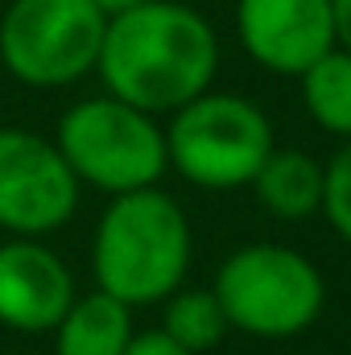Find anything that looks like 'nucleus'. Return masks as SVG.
I'll list each match as a JSON object with an SVG mask.
<instances>
[{"label": "nucleus", "mask_w": 351, "mask_h": 355, "mask_svg": "<svg viewBox=\"0 0 351 355\" xmlns=\"http://www.w3.org/2000/svg\"><path fill=\"white\" fill-rule=\"evenodd\" d=\"M335 12V46L351 54V0H331Z\"/></svg>", "instance_id": "nucleus-16"}, {"label": "nucleus", "mask_w": 351, "mask_h": 355, "mask_svg": "<svg viewBox=\"0 0 351 355\" xmlns=\"http://www.w3.org/2000/svg\"><path fill=\"white\" fill-rule=\"evenodd\" d=\"M124 355H190V352H186V347H178L174 339L157 327V331H137V335L128 339Z\"/></svg>", "instance_id": "nucleus-15"}, {"label": "nucleus", "mask_w": 351, "mask_h": 355, "mask_svg": "<svg viewBox=\"0 0 351 355\" xmlns=\"http://www.w3.org/2000/svg\"><path fill=\"white\" fill-rule=\"evenodd\" d=\"M91 4H95V8H99L108 21H112V17H120V12H132V8L149 4V0H91Z\"/></svg>", "instance_id": "nucleus-17"}, {"label": "nucleus", "mask_w": 351, "mask_h": 355, "mask_svg": "<svg viewBox=\"0 0 351 355\" xmlns=\"http://www.w3.org/2000/svg\"><path fill=\"white\" fill-rule=\"evenodd\" d=\"M99 79L108 95L149 116H174L211 91L219 71V37L211 21L182 0H149L120 12L103 29Z\"/></svg>", "instance_id": "nucleus-1"}, {"label": "nucleus", "mask_w": 351, "mask_h": 355, "mask_svg": "<svg viewBox=\"0 0 351 355\" xmlns=\"http://www.w3.org/2000/svg\"><path fill=\"white\" fill-rule=\"evenodd\" d=\"M71 306H75V277L54 248L21 236L0 244V322L4 327L21 335L54 331Z\"/></svg>", "instance_id": "nucleus-9"}, {"label": "nucleus", "mask_w": 351, "mask_h": 355, "mask_svg": "<svg viewBox=\"0 0 351 355\" xmlns=\"http://www.w3.org/2000/svg\"><path fill=\"white\" fill-rule=\"evenodd\" d=\"M302 103L310 112V120L339 137L351 141V54L348 50H327L306 75H302Z\"/></svg>", "instance_id": "nucleus-12"}, {"label": "nucleus", "mask_w": 351, "mask_h": 355, "mask_svg": "<svg viewBox=\"0 0 351 355\" xmlns=\"http://www.w3.org/2000/svg\"><path fill=\"white\" fill-rule=\"evenodd\" d=\"M79 178L58 145L29 128H0V227L21 240L58 232L79 207Z\"/></svg>", "instance_id": "nucleus-7"}, {"label": "nucleus", "mask_w": 351, "mask_h": 355, "mask_svg": "<svg viewBox=\"0 0 351 355\" xmlns=\"http://www.w3.org/2000/svg\"><path fill=\"white\" fill-rule=\"evenodd\" d=\"M108 17L91 0H8L0 67L25 87H71L95 71Z\"/></svg>", "instance_id": "nucleus-6"}, {"label": "nucleus", "mask_w": 351, "mask_h": 355, "mask_svg": "<svg viewBox=\"0 0 351 355\" xmlns=\"http://www.w3.org/2000/svg\"><path fill=\"white\" fill-rule=\"evenodd\" d=\"M323 186L327 170L318 157L302 153V149H273L257 178H252V194L268 215L277 219H310L323 211Z\"/></svg>", "instance_id": "nucleus-10"}, {"label": "nucleus", "mask_w": 351, "mask_h": 355, "mask_svg": "<svg viewBox=\"0 0 351 355\" xmlns=\"http://www.w3.org/2000/svg\"><path fill=\"white\" fill-rule=\"evenodd\" d=\"M91 268L99 293L128 310L166 302L182 289L190 268V223L186 211L157 186L116 194L95 223Z\"/></svg>", "instance_id": "nucleus-2"}, {"label": "nucleus", "mask_w": 351, "mask_h": 355, "mask_svg": "<svg viewBox=\"0 0 351 355\" xmlns=\"http://www.w3.org/2000/svg\"><path fill=\"white\" fill-rule=\"evenodd\" d=\"M162 331L190 355H203L211 347H219L232 327H228V314H223V306L211 289H178V293L166 297Z\"/></svg>", "instance_id": "nucleus-13"}, {"label": "nucleus", "mask_w": 351, "mask_h": 355, "mask_svg": "<svg viewBox=\"0 0 351 355\" xmlns=\"http://www.w3.org/2000/svg\"><path fill=\"white\" fill-rule=\"evenodd\" d=\"M236 33L261 71L302 79L335 50V12L331 0H236Z\"/></svg>", "instance_id": "nucleus-8"}, {"label": "nucleus", "mask_w": 351, "mask_h": 355, "mask_svg": "<svg viewBox=\"0 0 351 355\" xmlns=\"http://www.w3.org/2000/svg\"><path fill=\"white\" fill-rule=\"evenodd\" d=\"M0 4H4V0H0Z\"/></svg>", "instance_id": "nucleus-18"}, {"label": "nucleus", "mask_w": 351, "mask_h": 355, "mask_svg": "<svg viewBox=\"0 0 351 355\" xmlns=\"http://www.w3.org/2000/svg\"><path fill=\"white\" fill-rule=\"evenodd\" d=\"M211 293L219 297L228 327L257 339L302 335L306 327H314L327 302V285L314 261L285 244L236 248L219 265Z\"/></svg>", "instance_id": "nucleus-5"}, {"label": "nucleus", "mask_w": 351, "mask_h": 355, "mask_svg": "<svg viewBox=\"0 0 351 355\" xmlns=\"http://www.w3.org/2000/svg\"><path fill=\"white\" fill-rule=\"evenodd\" d=\"M273 149V120L261 103L236 91H203L178 107L166 128L170 166L203 190L252 186Z\"/></svg>", "instance_id": "nucleus-4"}, {"label": "nucleus", "mask_w": 351, "mask_h": 355, "mask_svg": "<svg viewBox=\"0 0 351 355\" xmlns=\"http://www.w3.org/2000/svg\"><path fill=\"white\" fill-rule=\"evenodd\" d=\"M327 186H323V215L331 219V227L351 244V141L339 145V153L323 166Z\"/></svg>", "instance_id": "nucleus-14"}, {"label": "nucleus", "mask_w": 351, "mask_h": 355, "mask_svg": "<svg viewBox=\"0 0 351 355\" xmlns=\"http://www.w3.org/2000/svg\"><path fill=\"white\" fill-rule=\"evenodd\" d=\"M132 310L108 293L75 297V306L54 327V352L58 355H124L132 339Z\"/></svg>", "instance_id": "nucleus-11"}, {"label": "nucleus", "mask_w": 351, "mask_h": 355, "mask_svg": "<svg viewBox=\"0 0 351 355\" xmlns=\"http://www.w3.org/2000/svg\"><path fill=\"white\" fill-rule=\"evenodd\" d=\"M54 145L71 166V174L79 178V186L87 182L112 198L149 190L170 170L166 128L157 124V116L137 112L116 95L71 103L58 116Z\"/></svg>", "instance_id": "nucleus-3"}]
</instances>
